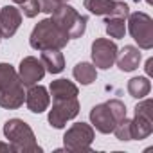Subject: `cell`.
Here are the masks:
<instances>
[{"mask_svg": "<svg viewBox=\"0 0 153 153\" xmlns=\"http://www.w3.org/2000/svg\"><path fill=\"white\" fill-rule=\"evenodd\" d=\"M4 135L9 140V148L15 153H42V146H38L34 131L22 119H9L4 124Z\"/></svg>", "mask_w": 153, "mask_h": 153, "instance_id": "1", "label": "cell"}, {"mask_svg": "<svg viewBox=\"0 0 153 153\" xmlns=\"http://www.w3.org/2000/svg\"><path fill=\"white\" fill-rule=\"evenodd\" d=\"M29 43L33 49L36 51H45V49H63L68 43V36L54 24L52 18H43L40 20L31 36H29Z\"/></svg>", "mask_w": 153, "mask_h": 153, "instance_id": "2", "label": "cell"}, {"mask_svg": "<svg viewBox=\"0 0 153 153\" xmlns=\"http://www.w3.org/2000/svg\"><path fill=\"white\" fill-rule=\"evenodd\" d=\"M54 24L68 36V40L81 38L87 31V22L88 18L81 13H78L72 6L68 4H59V7L51 15Z\"/></svg>", "mask_w": 153, "mask_h": 153, "instance_id": "3", "label": "cell"}, {"mask_svg": "<svg viewBox=\"0 0 153 153\" xmlns=\"http://www.w3.org/2000/svg\"><path fill=\"white\" fill-rule=\"evenodd\" d=\"M128 31L137 42L139 49L149 51L153 47V20L149 15L137 11L128 15Z\"/></svg>", "mask_w": 153, "mask_h": 153, "instance_id": "4", "label": "cell"}, {"mask_svg": "<svg viewBox=\"0 0 153 153\" xmlns=\"http://www.w3.org/2000/svg\"><path fill=\"white\" fill-rule=\"evenodd\" d=\"M96 133L94 128L87 123L72 124L63 135V146L67 151H90V144Z\"/></svg>", "mask_w": 153, "mask_h": 153, "instance_id": "5", "label": "cell"}, {"mask_svg": "<svg viewBox=\"0 0 153 153\" xmlns=\"http://www.w3.org/2000/svg\"><path fill=\"white\" fill-rule=\"evenodd\" d=\"M131 121L133 140H142L153 133V101L144 99L135 106V115Z\"/></svg>", "mask_w": 153, "mask_h": 153, "instance_id": "6", "label": "cell"}, {"mask_svg": "<svg viewBox=\"0 0 153 153\" xmlns=\"http://www.w3.org/2000/svg\"><path fill=\"white\" fill-rule=\"evenodd\" d=\"M79 114V101L78 97H67V99H54L52 110L49 112V124L56 130L63 128L68 121H72Z\"/></svg>", "mask_w": 153, "mask_h": 153, "instance_id": "7", "label": "cell"}, {"mask_svg": "<svg viewBox=\"0 0 153 153\" xmlns=\"http://www.w3.org/2000/svg\"><path fill=\"white\" fill-rule=\"evenodd\" d=\"M117 45L115 42L108 40V38H96L92 42V65L96 68H103L108 70L110 67H114L115 58H117Z\"/></svg>", "mask_w": 153, "mask_h": 153, "instance_id": "8", "label": "cell"}, {"mask_svg": "<svg viewBox=\"0 0 153 153\" xmlns=\"http://www.w3.org/2000/svg\"><path fill=\"white\" fill-rule=\"evenodd\" d=\"M85 9L96 16H121L126 18L130 15V6L121 0H83Z\"/></svg>", "mask_w": 153, "mask_h": 153, "instance_id": "9", "label": "cell"}, {"mask_svg": "<svg viewBox=\"0 0 153 153\" xmlns=\"http://www.w3.org/2000/svg\"><path fill=\"white\" fill-rule=\"evenodd\" d=\"M45 76V67L42 63V59L34 58V56H25L22 61H20V67H18V78L22 81L24 87H33L36 85L38 81L43 79Z\"/></svg>", "mask_w": 153, "mask_h": 153, "instance_id": "10", "label": "cell"}, {"mask_svg": "<svg viewBox=\"0 0 153 153\" xmlns=\"http://www.w3.org/2000/svg\"><path fill=\"white\" fill-rule=\"evenodd\" d=\"M90 123L97 131L112 133L115 124H117V119L114 117V114H112V110L106 103H99L90 110Z\"/></svg>", "mask_w": 153, "mask_h": 153, "instance_id": "11", "label": "cell"}, {"mask_svg": "<svg viewBox=\"0 0 153 153\" xmlns=\"http://www.w3.org/2000/svg\"><path fill=\"white\" fill-rule=\"evenodd\" d=\"M20 24H22V13L18 7L6 6L0 9V33H2V40L15 36Z\"/></svg>", "mask_w": 153, "mask_h": 153, "instance_id": "12", "label": "cell"}, {"mask_svg": "<svg viewBox=\"0 0 153 153\" xmlns=\"http://www.w3.org/2000/svg\"><path fill=\"white\" fill-rule=\"evenodd\" d=\"M49 103H51V96H49V90L43 85L36 83V85L29 87V90L25 94V105L33 114L45 112L49 108Z\"/></svg>", "mask_w": 153, "mask_h": 153, "instance_id": "13", "label": "cell"}, {"mask_svg": "<svg viewBox=\"0 0 153 153\" xmlns=\"http://www.w3.org/2000/svg\"><path fill=\"white\" fill-rule=\"evenodd\" d=\"M25 94H24V85L16 83L7 88H0V106L7 110H16L24 105Z\"/></svg>", "mask_w": 153, "mask_h": 153, "instance_id": "14", "label": "cell"}, {"mask_svg": "<svg viewBox=\"0 0 153 153\" xmlns=\"http://www.w3.org/2000/svg\"><path fill=\"white\" fill-rule=\"evenodd\" d=\"M140 51L135 45H124L121 51H117V58L115 63L123 72H133L139 63H140Z\"/></svg>", "mask_w": 153, "mask_h": 153, "instance_id": "15", "label": "cell"}, {"mask_svg": "<svg viewBox=\"0 0 153 153\" xmlns=\"http://www.w3.org/2000/svg\"><path fill=\"white\" fill-rule=\"evenodd\" d=\"M42 52V63L45 67V72H51V74H59L63 72L65 68V58L63 54L59 52V49H45V51H40Z\"/></svg>", "mask_w": 153, "mask_h": 153, "instance_id": "16", "label": "cell"}, {"mask_svg": "<svg viewBox=\"0 0 153 153\" xmlns=\"http://www.w3.org/2000/svg\"><path fill=\"white\" fill-rule=\"evenodd\" d=\"M49 94L52 96V101L54 99H67V97H78L79 90L72 81L68 79H56L51 83L49 87Z\"/></svg>", "mask_w": 153, "mask_h": 153, "instance_id": "17", "label": "cell"}, {"mask_svg": "<svg viewBox=\"0 0 153 153\" xmlns=\"http://www.w3.org/2000/svg\"><path fill=\"white\" fill-rule=\"evenodd\" d=\"M72 76H74V79L78 81V83H81L83 87H87V85H92L97 79V68L92 63L81 61V63H78V65L74 67Z\"/></svg>", "mask_w": 153, "mask_h": 153, "instance_id": "18", "label": "cell"}, {"mask_svg": "<svg viewBox=\"0 0 153 153\" xmlns=\"http://www.w3.org/2000/svg\"><path fill=\"white\" fill-rule=\"evenodd\" d=\"M126 90H128V94H130L131 97H135V99H144V97L149 94V90H151V83H149L148 78L139 76V78H131V79L128 81Z\"/></svg>", "mask_w": 153, "mask_h": 153, "instance_id": "19", "label": "cell"}, {"mask_svg": "<svg viewBox=\"0 0 153 153\" xmlns=\"http://www.w3.org/2000/svg\"><path fill=\"white\" fill-rule=\"evenodd\" d=\"M105 29L110 38L121 40L126 34V22L121 16H105Z\"/></svg>", "mask_w": 153, "mask_h": 153, "instance_id": "20", "label": "cell"}, {"mask_svg": "<svg viewBox=\"0 0 153 153\" xmlns=\"http://www.w3.org/2000/svg\"><path fill=\"white\" fill-rule=\"evenodd\" d=\"M22 83L18 78V72L9 63H0V88H7L11 85Z\"/></svg>", "mask_w": 153, "mask_h": 153, "instance_id": "21", "label": "cell"}, {"mask_svg": "<svg viewBox=\"0 0 153 153\" xmlns=\"http://www.w3.org/2000/svg\"><path fill=\"white\" fill-rule=\"evenodd\" d=\"M112 133H115V137L119 140H133V135H131V121L124 117L123 121H119L115 124V128H114Z\"/></svg>", "mask_w": 153, "mask_h": 153, "instance_id": "22", "label": "cell"}, {"mask_svg": "<svg viewBox=\"0 0 153 153\" xmlns=\"http://www.w3.org/2000/svg\"><path fill=\"white\" fill-rule=\"evenodd\" d=\"M20 13L27 18H34L40 13V2L38 0H25L24 4H20Z\"/></svg>", "mask_w": 153, "mask_h": 153, "instance_id": "23", "label": "cell"}, {"mask_svg": "<svg viewBox=\"0 0 153 153\" xmlns=\"http://www.w3.org/2000/svg\"><path fill=\"white\" fill-rule=\"evenodd\" d=\"M38 2H40V11L42 13H47V15H52L59 7L58 0H38Z\"/></svg>", "mask_w": 153, "mask_h": 153, "instance_id": "24", "label": "cell"}, {"mask_svg": "<svg viewBox=\"0 0 153 153\" xmlns=\"http://www.w3.org/2000/svg\"><path fill=\"white\" fill-rule=\"evenodd\" d=\"M144 68H146V74H148V76H151V74H153V58H148V61H146V67H144Z\"/></svg>", "mask_w": 153, "mask_h": 153, "instance_id": "25", "label": "cell"}, {"mask_svg": "<svg viewBox=\"0 0 153 153\" xmlns=\"http://www.w3.org/2000/svg\"><path fill=\"white\" fill-rule=\"evenodd\" d=\"M0 151H11L9 144H6V142H2V140H0Z\"/></svg>", "mask_w": 153, "mask_h": 153, "instance_id": "26", "label": "cell"}, {"mask_svg": "<svg viewBox=\"0 0 153 153\" xmlns=\"http://www.w3.org/2000/svg\"><path fill=\"white\" fill-rule=\"evenodd\" d=\"M13 2H15V4H24L25 0H13Z\"/></svg>", "mask_w": 153, "mask_h": 153, "instance_id": "27", "label": "cell"}, {"mask_svg": "<svg viewBox=\"0 0 153 153\" xmlns=\"http://www.w3.org/2000/svg\"><path fill=\"white\" fill-rule=\"evenodd\" d=\"M58 2H59V4H67V2H68V0H58Z\"/></svg>", "mask_w": 153, "mask_h": 153, "instance_id": "28", "label": "cell"}, {"mask_svg": "<svg viewBox=\"0 0 153 153\" xmlns=\"http://www.w3.org/2000/svg\"><path fill=\"white\" fill-rule=\"evenodd\" d=\"M146 2H148V4H149V6H151V4H153V0H146Z\"/></svg>", "mask_w": 153, "mask_h": 153, "instance_id": "29", "label": "cell"}]
</instances>
